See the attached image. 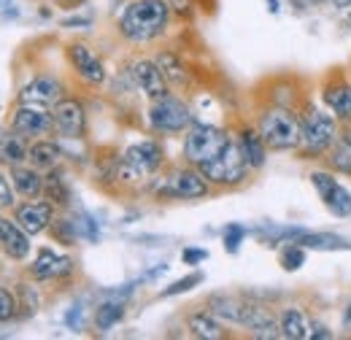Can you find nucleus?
Here are the masks:
<instances>
[{
	"instance_id": "1",
	"label": "nucleus",
	"mask_w": 351,
	"mask_h": 340,
	"mask_svg": "<svg viewBox=\"0 0 351 340\" xmlns=\"http://www.w3.org/2000/svg\"><path fill=\"white\" fill-rule=\"evenodd\" d=\"M171 16L168 0H132L119 19L122 36L132 43H146L157 38Z\"/></svg>"
},
{
	"instance_id": "2",
	"label": "nucleus",
	"mask_w": 351,
	"mask_h": 340,
	"mask_svg": "<svg viewBox=\"0 0 351 340\" xmlns=\"http://www.w3.org/2000/svg\"><path fill=\"white\" fill-rule=\"evenodd\" d=\"M260 135L263 141L276 151H292L303 146V122L281 106L267 108L260 119Z\"/></svg>"
},
{
	"instance_id": "3",
	"label": "nucleus",
	"mask_w": 351,
	"mask_h": 340,
	"mask_svg": "<svg viewBox=\"0 0 351 340\" xmlns=\"http://www.w3.org/2000/svg\"><path fill=\"white\" fill-rule=\"evenodd\" d=\"M230 143L227 132L214 125H195V127L186 132V141H184V157L192 162V165H206L211 162L214 157H219L224 151V146Z\"/></svg>"
},
{
	"instance_id": "4",
	"label": "nucleus",
	"mask_w": 351,
	"mask_h": 340,
	"mask_svg": "<svg viewBox=\"0 0 351 340\" xmlns=\"http://www.w3.org/2000/svg\"><path fill=\"white\" fill-rule=\"evenodd\" d=\"M303 149L306 154H324L332 149L335 138H338V125L330 114H324L322 108H306L303 114Z\"/></svg>"
},
{
	"instance_id": "5",
	"label": "nucleus",
	"mask_w": 351,
	"mask_h": 340,
	"mask_svg": "<svg viewBox=\"0 0 351 340\" xmlns=\"http://www.w3.org/2000/svg\"><path fill=\"white\" fill-rule=\"evenodd\" d=\"M160 165H162V149H160V143H154V141H141V143L130 146V149L122 154L117 175H119L122 181H138V178L152 175Z\"/></svg>"
},
{
	"instance_id": "6",
	"label": "nucleus",
	"mask_w": 351,
	"mask_h": 340,
	"mask_svg": "<svg viewBox=\"0 0 351 340\" xmlns=\"http://www.w3.org/2000/svg\"><path fill=\"white\" fill-rule=\"evenodd\" d=\"M246 170H249V165H246L241 149L232 141L224 146V151H221L219 157H214L211 162L200 165V173L208 178V184H221V186H230V184L243 181L246 178Z\"/></svg>"
},
{
	"instance_id": "7",
	"label": "nucleus",
	"mask_w": 351,
	"mask_h": 340,
	"mask_svg": "<svg viewBox=\"0 0 351 340\" xmlns=\"http://www.w3.org/2000/svg\"><path fill=\"white\" fill-rule=\"evenodd\" d=\"M154 195L176 200H197L208 195V178L200 170H176L165 181L154 184Z\"/></svg>"
},
{
	"instance_id": "8",
	"label": "nucleus",
	"mask_w": 351,
	"mask_h": 340,
	"mask_svg": "<svg viewBox=\"0 0 351 340\" xmlns=\"http://www.w3.org/2000/svg\"><path fill=\"white\" fill-rule=\"evenodd\" d=\"M189 122H192V114L181 100H176L171 95H165L160 100H152L149 125L157 132H181V130L189 127Z\"/></svg>"
},
{
	"instance_id": "9",
	"label": "nucleus",
	"mask_w": 351,
	"mask_h": 340,
	"mask_svg": "<svg viewBox=\"0 0 351 340\" xmlns=\"http://www.w3.org/2000/svg\"><path fill=\"white\" fill-rule=\"evenodd\" d=\"M311 184H313V189L319 192L322 203L327 206V211L332 216H338V219L351 216V192L343 184H338V178L332 173L316 170V173H311Z\"/></svg>"
},
{
	"instance_id": "10",
	"label": "nucleus",
	"mask_w": 351,
	"mask_h": 340,
	"mask_svg": "<svg viewBox=\"0 0 351 340\" xmlns=\"http://www.w3.org/2000/svg\"><path fill=\"white\" fill-rule=\"evenodd\" d=\"M51 119H54V127L62 138H82L84 130H87L84 106L73 97H60L51 106Z\"/></svg>"
},
{
	"instance_id": "11",
	"label": "nucleus",
	"mask_w": 351,
	"mask_h": 340,
	"mask_svg": "<svg viewBox=\"0 0 351 340\" xmlns=\"http://www.w3.org/2000/svg\"><path fill=\"white\" fill-rule=\"evenodd\" d=\"M241 327H246L254 338L276 340L281 338V321L263 305H243V316H241Z\"/></svg>"
},
{
	"instance_id": "12",
	"label": "nucleus",
	"mask_w": 351,
	"mask_h": 340,
	"mask_svg": "<svg viewBox=\"0 0 351 340\" xmlns=\"http://www.w3.org/2000/svg\"><path fill=\"white\" fill-rule=\"evenodd\" d=\"M130 76H132V82H135V86H138L146 97H152V100H160V97L168 95V86H165L168 82H165L162 71L157 68V62H149V60L132 62Z\"/></svg>"
},
{
	"instance_id": "13",
	"label": "nucleus",
	"mask_w": 351,
	"mask_h": 340,
	"mask_svg": "<svg viewBox=\"0 0 351 340\" xmlns=\"http://www.w3.org/2000/svg\"><path fill=\"white\" fill-rule=\"evenodd\" d=\"M68 57H71L76 73H79L87 84H103V82H106V68H103V62L97 60V54H95L89 46L73 43V46L68 49Z\"/></svg>"
},
{
	"instance_id": "14",
	"label": "nucleus",
	"mask_w": 351,
	"mask_h": 340,
	"mask_svg": "<svg viewBox=\"0 0 351 340\" xmlns=\"http://www.w3.org/2000/svg\"><path fill=\"white\" fill-rule=\"evenodd\" d=\"M54 125L51 114L41 106H19V111L14 114V132L19 135H44Z\"/></svg>"
},
{
	"instance_id": "15",
	"label": "nucleus",
	"mask_w": 351,
	"mask_h": 340,
	"mask_svg": "<svg viewBox=\"0 0 351 340\" xmlns=\"http://www.w3.org/2000/svg\"><path fill=\"white\" fill-rule=\"evenodd\" d=\"M0 246L11 259H25L30 254V235L19 227L16 219H3L0 216Z\"/></svg>"
},
{
	"instance_id": "16",
	"label": "nucleus",
	"mask_w": 351,
	"mask_h": 340,
	"mask_svg": "<svg viewBox=\"0 0 351 340\" xmlns=\"http://www.w3.org/2000/svg\"><path fill=\"white\" fill-rule=\"evenodd\" d=\"M60 92H62V86H60L57 79L38 76L30 84H25V89L19 92V100L25 106H41V108H46V106H54L60 100Z\"/></svg>"
},
{
	"instance_id": "17",
	"label": "nucleus",
	"mask_w": 351,
	"mask_h": 340,
	"mask_svg": "<svg viewBox=\"0 0 351 340\" xmlns=\"http://www.w3.org/2000/svg\"><path fill=\"white\" fill-rule=\"evenodd\" d=\"M51 203H25L16 208V221L27 235H38L51 224Z\"/></svg>"
},
{
	"instance_id": "18",
	"label": "nucleus",
	"mask_w": 351,
	"mask_h": 340,
	"mask_svg": "<svg viewBox=\"0 0 351 340\" xmlns=\"http://www.w3.org/2000/svg\"><path fill=\"white\" fill-rule=\"evenodd\" d=\"M73 270V262L68 256L54 254L51 249H41L38 252V259L33 262V276L41 278V281H49V278H62Z\"/></svg>"
},
{
	"instance_id": "19",
	"label": "nucleus",
	"mask_w": 351,
	"mask_h": 340,
	"mask_svg": "<svg viewBox=\"0 0 351 340\" xmlns=\"http://www.w3.org/2000/svg\"><path fill=\"white\" fill-rule=\"evenodd\" d=\"M11 184H14V189H16L22 197H27V200H36V197L44 195V178L38 175L36 168L14 165V170H11Z\"/></svg>"
},
{
	"instance_id": "20",
	"label": "nucleus",
	"mask_w": 351,
	"mask_h": 340,
	"mask_svg": "<svg viewBox=\"0 0 351 340\" xmlns=\"http://www.w3.org/2000/svg\"><path fill=\"white\" fill-rule=\"evenodd\" d=\"M292 243H300L303 249H316V252H338V249H351V243L341 235H330V232H306L300 230L298 238Z\"/></svg>"
},
{
	"instance_id": "21",
	"label": "nucleus",
	"mask_w": 351,
	"mask_h": 340,
	"mask_svg": "<svg viewBox=\"0 0 351 340\" xmlns=\"http://www.w3.org/2000/svg\"><path fill=\"white\" fill-rule=\"evenodd\" d=\"M238 149H241V154H243V160H246L249 168L257 170L265 165L267 143L263 141L260 132H254V130H243V132H241V141H238Z\"/></svg>"
},
{
	"instance_id": "22",
	"label": "nucleus",
	"mask_w": 351,
	"mask_h": 340,
	"mask_svg": "<svg viewBox=\"0 0 351 340\" xmlns=\"http://www.w3.org/2000/svg\"><path fill=\"white\" fill-rule=\"evenodd\" d=\"M324 103L341 122H351V84L346 82L330 84L324 89Z\"/></svg>"
},
{
	"instance_id": "23",
	"label": "nucleus",
	"mask_w": 351,
	"mask_h": 340,
	"mask_svg": "<svg viewBox=\"0 0 351 340\" xmlns=\"http://www.w3.org/2000/svg\"><path fill=\"white\" fill-rule=\"evenodd\" d=\"M278 321H281V338H289V340L311 338V324H308L306 313L300 308H287Z\"/></svg>"
},
{
	"instance_id": "24",
	"label": "nucleus",
	"mask_w": 351,
	"mask_h": 340,
	"mask_svg": "<svg viewBox=\"0 0 351 340\" xmlns=\"http://www.w3.org/2000/svg\"><path fill=\"white\" fill-rule=\"evenodd\" d=\"M186 324H189V330H192V335H195V338H203V340L224 338V330H221V324L217 321V313H211V311L192 313Z\"/></svg>"
},
{
	"instance_id": "25",
	"label": "nucleus",
	"mask_w": 351,
	"mask_h": 340,
	"mask_svg": "<svg viewBox=\"0 0 351 340\" xmlns=\"http://www.w3.org/2000/svg\"><path fill=\"white\" fill-rule=\"evenodd\" d=\"M243 305H246V302L230 298V295H214V298L208 300V308H211V313H217V319L232 321V324H241V316H243Z\"/></svg>"
},
{
	"instance_id": "26",
	"label": "nucleus",
	"mask_w": 351,
	"mask_h": 340,
	"mask_svg": "<svg viewBox=\"0 0 351 340\" xmlns=\"http://www.w3.org/2000/svg\"><path fill=\"white\" fill-rule=\"evenodd\" d=\"M60 157H62V151H60V146L51 143V141H38V143H33L30 151H27V160L41 170H51L60 162Z\"/></svg>"
},
{
	"instance_id": "27",
	"label": "nucleus",
	"mask_w": 351,
	"mask_h": 340,
	"mask_svg": "<svg viewBox=\"0 0 351 340\" xmlns=\"http://www.w3.org/2000/svg\"><path fill=\"white\" fill-rule=\"evenodd\" d=\"M157 68L162 71L165 82H171V84H186V82H189V73H186L184 62L176 57L173 51H162V54L157 57Z\"/></svg>"
},
{
	"instance_id": "28",
	"label": "nucleus",
	"mask_w": 351,
	"mask_h": 340,
	"mask_svg": "<svg viewBox=\"0 0 351 340\" xmlns=\"http://www.w3.org/2000/svg\"><path fill=\"white\" fill-rule=\"evenodd\" d=\"M22 160H27V149L22 146V141L14 135L0 138V162L14 168V165H22Z\"/></svg>"
},
{
	"instance_id": "29",
	"label": "nucleus",
	"mask_w": 351,
	"mask_h": 340,
	"mask_svg": "<svg viewBox=\"0 0 351 340\" xmlns=\"http://www.w3.org/2000/svg\"><path fill=\"white\" fill-rule=\"evenodd\" d=\"M44 195L49 197V203H57V206H65L71 200V192L60 173H49L44 178Z\"/></svg>"
},
{
	"instance_id": "30",
	"label": "nucleus",
	"mask_w": 351,
	"mask_h": 340,
	"mask_svg": "<svg viewBox=\"0 0 351 340\" xmlns=\"http://www.w3.org/2000/svg\"><path fill=\"white\" fill-rule=\"evenodd\" d=\"M122 316H125V305L122 302H103L100 308H97V313H95V324H97V330H111L117 321H122Z\"/></svg>"
},
{
	"instance_id": "31",
	"label": "nucleus",
	"mask_w": 351,
	"mask_h": 340,
	"mask_svg": "<svg viewBox=\"0 0 351 340\" xmlns=\"http://www.w3.org/2000/svg\"><path fill=\"white\" fill-rule=\"evenodd\" d=\"M330 165L338 170V173H349L351 175V141L343 138L341 143H332V151H330Z\"/></svg>"
},
{
	"instance_id": "32",
	"label": "nucleus",
	"mask_w": 351,
	"mask_h": 340,
	"mask_svg": "<svg viewBox=\"0 0 351 340\" xmlns=\"http://www.w3.org/2000/svg\"><path fill=\"white\" fill-rule=\"evenodd\" d=\"M51 232H54V238H57L60 243H65V246H73V241L79 238V227H76V221H68V219L51 221Z\"/></svg>"
},
{
	"instance_id": "33",
	"label": "nucleus",
	"mask_w": 351,
	"mask_h": 340,
	"mask_svg": "<svg viewBox=\"0 0 351 340\" xmlns=\"http://www.w3.org/2000/svg\"><path fill=\"white\" fill-rule=\"evenodd\" d=\"M306 262V249L300 243H289L284 252H281V267L284 270H300Z\"/></svg>"
},
{
	"instance_id": "34",
	"label": "nucleus",
	"mask_w": 351,
	"mask_h": 340,
	"mask_svg": "<svg viewBox=\"0 0 351 340\" xmlns=\"http://www.w3.org/2000/svg\"><path fill=\"white\" fill-rule=\"evenodd\" d=\"M197 284H203V273H189L186 278H178L168 289H162V298H173V295H184L189 289H195Z\"/></svg>"
},
{
	"instance_id": "35",
	"label": "nucleus",
	"mask_w": 351,
	"mask_h": 340,
	"mask_svg": "<svg viewBox=\"0 0 351 340\" xmlns=\"http://www.w3.org/2000/svg\"><path fill=\"white\" fill-rule=\"evenodd\" d=\"M246 238V230L241 227V224H230L227 230H224V249L230 252V254H235L238 249H241V241Z\"/></svg>"
},
{
	"instance_id": "36",
	"label": "nucleus",
	"mask_w": 351,
	"mask_h": 340,
	"mask_svg": "<svg viewBox=\"0 0 351 340\" xmlns=\"http://www.w3.org/2000/svg\"><path fill=\"white\" fill-rule=\"evenodd\" d=\"M14 311H16V300L8 289L0 287V321H8L14 316Z\"/></svg>"
},
{
	"instance_id": "37",
	"label": "nucleus",
	"mask_w": 351,
	"mask_h": 340,
	"mask_svg": "<svg viewBox=\"0 0 351 340\" xmlns=\"http://www.w3.org/2000/svg\"><path fill=\"white\" fill-rule=\"evenodd\" d=\"M76 227H79V235H84L87 241H92V243L97 241V224H95V219H92V216L84 213V216L76 221Z\"/></svg>"
},
{
	"instance_id": "38",
	"label": "nucleus",
	"mask_w": 351,
	"mask_h": 340,
	"mask_svg": "<svg viewBox=\"0 0 351 340\" xmlns=\"http://www.w3.org/2000/svg\"><path fill=\"white\" fill-rule=\"evenodd\" d=\"M11 206H14V189H11L8 178L0 175V211L3 208H11Z\"/></svg>"
},
{
	"instance_id": "39",
	"label": "nucleus",
	"mask_w": 351,
	"mask_h": 340,
	"mask_svg": "<svg viewBox=\"0 0 351 340\" xmlns=\"http://www.w3.org/2000/svg\"><path fill=\"white\" fill-rule=\"evenodd\" d=\"M181 256H184L186 265H197V262H203V259L208 256V252H206V249H184Z\"/></svg>"
},
{
	"instance_id": "40",
	"label": "nucleus",
	"mask_w": 351,
	"mask_h": 340,
	"mask_svg": "<svg viewBox=\"0 0 351 340\" xmlns=\"http://www.w3.org/2000/svg\"><path fill=\"white\" fill-rule=\"evenodd\" d=\"M65 321H68V327H71V330H79V327H82V308H79V305H76V308H71V313H68V319H65Z\"/></svg>"
},
{
	"instance_id": "41",
	"label": "nucleus",
	"mask_w": 351,
	"mask_h": 340,
	"mask_svg": "<svg viewBox=\"0 0 351 340\" xmlns=\"http://www.w3.org/2000/svg\"><path fill=\"white\" fill-rule=\"evenodd\" d=\"M311 330H313V332H311V338H330V332H327L322 324H313Z\"/></svg>"
},
{
	"instance_id": "42",
	"label": "nucleus",
	"mask_w": 351,
	"mask_h": 340,
	"mask_svg": "<svg viewBox=\"0 0 351 340\" xmlns=\"http://www.w3.org/2000/svg\"><path fill=\"white\" fill-rule=\"evenodd\" d=\"M173 3H178V5H176L178 11H184V14H189V0H173Z\"/></svg>"
},
{
	"instance_id": "43",
	"label": "nucleus",
	"mask_w": 351,
	"mask_h": 340,
	"mask_svg": "<svg viewBox=\"0 0 351 340\" xmlns=\"http://www.w3.org/2000/svg\"><path fill=\"white\" fill-rule=\"evenodd\" d=\"M267 3H270V5H267V8H270V11H273V14H278V0H267Z\"/></svg>"
},
{
	"instance_id": "44",
	"label": "nucleus",
	"mask_w": 351,
	"mask_h": 340,
	"mask_svg": "<svg viewBox=\"0 0 351 340\" xmlns=\"http://www.w3.org/2000/svg\"><path fill=\"white\" fill-rule=\"evenodd\" d=\"M346 324H351V305H349V311H346Z\"/></svg>"
},
{
	"instance_id": "45",
	"label": "nucleus",
	"mask_w": 351,
	"mask_h": 340,
	"mask_svg": "<svg viewBox=\"0 0 351 340\" xmlns=\"http://www.w3.org/2000/svg\"><path fill=\"white\" fill-rule=\"evenodd\" d=\"M349 3H351V0H349Z\"/></svg>"
}]
</instances>
